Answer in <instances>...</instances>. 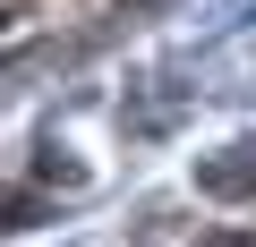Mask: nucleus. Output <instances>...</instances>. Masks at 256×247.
I'll return each mask as SVG.
<instances>
[]
</instances>
